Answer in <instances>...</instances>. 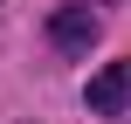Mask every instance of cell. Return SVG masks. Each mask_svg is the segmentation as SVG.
<instances>
[{
    "mask_svg": "<svg viewBox=\"0 0 131 124\" xmlns=\"http://www.w3.org/2000/svg\"><path fill=\"white\" fill-rule=\"evenodd\" d=\"M83 97H90L97 117H124V110H131V55H124V62H104Z\"/></svg>",
    "mask_w": 131,
    "mask_h": 124,
    "instance_id": "cell-1",
    "label": "cell"
},
{
    "mask_svg": "<svg viewBox=\"0 0 131 124\" xmlns=\"http://www.w3.org/2000/svg\"><path fill=\"white\" fill-rule=\"evenodd\" d=\"M48 35H55V48H69V55H76V48H90V41H97V14H90V7H62V14L48 21Z\"/></svg>",
    "mask_w": 131,
    "mask_h": 124,
    "instance_id": "cell-2",
    "label": "cell"
}]
</instances>
